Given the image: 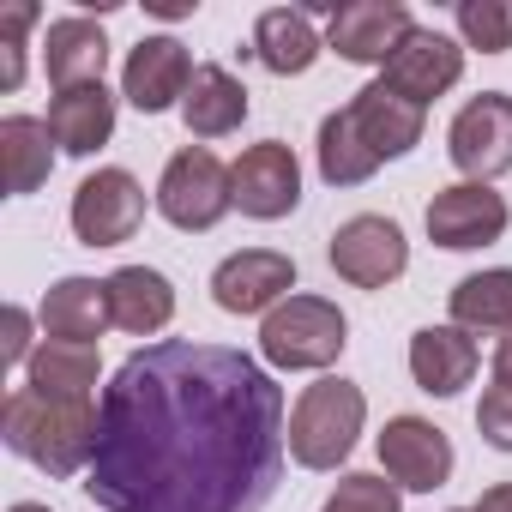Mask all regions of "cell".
<instances>
[{
  "mask_svg": "<svg viewBox=\"0 0 512 512\" xmlns=\"http://www.w3.org/2000/svg\"><path fill=\"white\" fill-rule=\"evenodd\" d=\"M296 290V260L278 247H241L211 272V302L223 314H272L278 302H290Z\"/></svg>",
  "mask_w": 512,
  "mask_h": 512,
  "instance_id": "9",
  "label": "cell"
},
{
  "mask_svg": "<svg viewBox=\"0 0 512 512\" xmlns=\"http://www.w3.org/2000/svg\"><path fill=\"white\" fill-rule=\"evenodd\" d=\"M103 67H109V37L97 19H55L43 31V73L55 91L103 85Z\"/></svg>",
  "mask_w": 512,
  "mask_h": 512,
  "instance_id": "18",
  "label": "cell"
},
{
  "mask_svg": "<svg viewBox=\"0 0 512 512\" xmlns=\"http://www.w3.org/2000/svg\"><path fill=\"white\" fill-rule=\"evenodd\" d=\"M37 320H43V338H55V344H97L115 326L109 284H97V278H61V284H49Z\"/></svg>",
  "mask_w": 512,
  "mask_h": 512,
  "instance_id": "19",
  "label": "cell"
},
{
  "mask_svg": "<svg viewBox=\"0 0 512 512\" xmlns=\"http://www.w3.org/2000/svg\"><path fill=\"white\" fill-rule=\"evenodd\" d=\"M7 512H49V506H43V500H13Z\"/></svg>",
  "mask_w": 512,
  "mask_h": 512,
  "instance_id": "35",
  "label": "cell"
},
{
  "mask_svg": "<svg viewBox=\"0 0 512 512\" xmlns=\"http://www.w3.org/2000/svg\"><path fill=\"white\" fill-rule=\"evenodd\" d=\"M494 386H512V332L494 344Z\"/></svg>",
  "mask_w": 512,
  "mask_h": 512,
  "instance_id": "34",
  "label": "cell"
},
{
  "mask_svg": "<svg viewBox=\"0 0 512 512\" xmlns=\"http://www.w3.org/2000/svg\"><path fill=\"white\" fill-rule=\"evenodd\" d=\"M506 223H512V211L488 181H452L428 199V241L446 247V253L488 247V241L506 235Z\"/></svg>",
  "mask_w": 512,
  "mask_h": 512,
  "instance_id": "12",
  "label": "cell"
},
{
  "mask_svg": "<svg viewBox=\"0 0 512 512\" xmlns=\"http://www.w3.org/2000/svg\"><path fill=\"white\" fill-rule=\"evenodd\" d=\"M31 356H37V344H31V314H25V308H7V338H0V362L19 368V362H31Z\"/></svg>",
  "mask_w": 512,
  "mask_h": 512,
  "instance_id": "32",
  "label": "cell"
},
{
  "mask_svg": "<svg viewBox=\"0 0 512 512\" xmlns=\"http://www.w3.org/2000/svg\"><path fill=\"white\" fill-rule=\"evenodd\" d=\"M350 121H356L362 145H368L380 163H392V157H404V151H416V145H422V121H428V109L404 103L398 91H386V85L374 79L368 91H356V97H350Z\"/></svg>",
  "mask_w": 512,
  "mask_h": 512,
  "instance_id": "17",
  "label": "cell"
},
{
  "mask_svg": "<svg viewBox=\"0 0 512 512\" xmlns=\"http://www.w3.org/2000/svg\"><path fill=\"white\" fill-rule=\"evenodd\" d=\"M374 169H380V157L362 145L350 109H332V115L320 121V175H326L332 187H362Z\"/></svg>",
  "mask_w": 512,
  "mask_h": 512,
  "instance_id": "27",
  "label": "cell"
},
{
  "mask_svg": "<svg viewBox=\"0 0 512 512\" xmlns=\"http://www.w3.org/2000/svg\"><path fill=\"white\" fill-rule=\"evenodd\" d=\"M410 31L416 19L404 0H350V7H332L326 19V49L350 67H386Z\"/></svg>",
  "mask_w": 512,
  "mask_h": 512,
  "instance_id": "10",
  "label": "cell"
},
{
  "mask_svg": "<svg viewBox=\"0 0 512 512\" xmlns=\"http://www.w3.org/2000/svg\"><path fill=\"white\" fill-rule=\"evenodd\" d=\"M229 205H235V181H229V169H223L205 145H187V151H175V157L163 163V181H157V211H163V223L199 235V229L223 223Z\"/></svg>",
  "mask_w": 512,
  "mask_h": 512,
  "instance_id": "5",
  "label": "cell"
},
{
  "mask_svg": "<svg viewBox=\"0 0 512 512\" xmlns=\"http://www.w3.org/2000/svg\"><path fill=\"white\" fill-rule=\"evenodd\" d=\"M37 25V7L31 0H19V7H7V19H0V55H7V67H0V91H19L25 85V31Z\"/></svg>",
  "mask_w": 512,
  "mask_h": 512,
  "instance_id": "30",
  "label": "cell"
},
{
  "mask_svg": "<svg viewBox=\"0 0 512 512\" xmlns=\"http://www.w3.org/2000/svg\"><path fill=\"white\" fill-rule=\"evenodd\" d=\"M320 512H404V488L374 476V470H350Z\"/></svg>",
  "mask_w": 512,
  "mask_h": 512,
  "instance_id": "29",
  "label": "cell"
},
{
  "mask_svg": "<svg viewBox=\"0 0 512 512\" xmlns=\"http://www.w3.org/2000/svg\"><path fill=\"white\" fill-rule=\"evenodd\" d=\"M458 79H464V49H458L452 37H440V31H422V25H416V31L398 43V55L380 67V85L398 91V97L416 103V109H428L434 97H446Z\"/></svg>",
  "mask_w": 512,
  "mask_h": 512,
  "instance_id": "13",
  "label": "cell"
},
{
  "mask_svg": "<svg viewBox=\"0 0 512 512\" xmlns=\"http://www.w3.org/2000/svg\"><path fill=\"white\" fill-rule=\"evenodd\" d=\"M0 440L49 476H79L97 458L103 404H91V398H37L31 386H13L7 404H0Z\"/></svg>",
  "mask_w": 512,
  "mask_h": 512,
  "instance_id": "2",
  "label": "cell"
},
{
  "mask_svg": "<svg viewBox=\"0 0 512 512\" xmlns=\"http://www.w3.org/2000/svg\"><path fill=\"white\" fill-rule=\"evenodd\" d=\"M404 266H410V241H404V229H398L392 217L362 211V217L338 223V235H332V272H338L344 284H356V290H386V284L404 278Z\"/></svg>",
  "mask_w": 512,
  "mask_h": 512,
  "instance_id": "7",
  "label": "cell"
},
{
  "mask_svg": "<svg viewBox=\"0 0 512 512\" xmlns=\"http://www.w3.org/2000/svg\"><path fill=\"white\" fill-rule=\"evenodd\" d=\"M284 386L223 344H145L103 386L85 494L103 512H260L284 476Z\"/></svg>",
  "mask_w": 512,
  "mask_h": 512,
  "instance_id": "1",
  "label": "cell"
},
{
  "mask_svg": "<svg viewBox=\"0 0 512 512\" xmlns=\"http://www.w3.org/2000/svg\"><path fill=\"white\" fill-rule=\"evenodd\" d=\"M476 428L494 452H512V386H488L476 404Z\"/></svg>",
  "mask_w": 512,
  "mask_h": 512,
  "instance_id": "31",
  "label": "cell"
},
{
  "mask_svg": "<svg viewBox=\"0 0 512 512\" xmlns=\"http://www.w3.org/2000/svg\"><path fill=\"white\" fill-rule=\"evenodd\" d=\"M193 55L175 43V37H139V49L127 55L121 67V97L139 109V115H163L175 103H187V85H193Z\"/></svg>",
  "mask_w": 512,
  "mask_h": 512,
  "instance_id": "15",
  "label": "cell"
},
{
  "mask_svg": "<svg viewBox=\"0 0 512 512\" xmlns=\"http://www.w3.org/2000/svg\"><path fill=\"white\" fill-rule=\"evenodd\" d=\"M0 169H7V193H37L55 175V133L37 115H7L0 121Z\"/></svg>",
  "mask_w": 512,
  "mask_h": 512,
  "instance_id": "25",
  "label": "cell"
},
{
  "mask_svg": "<svg viewBox=\"0 0 512 512\" xmlns=\"http://www.w3.org/2000/svg\"><path fill=\"white\" fill-rule=\"evenodd\" d=\"M67 217H73V235L85 247H121L145 223V187L127 169H97V175L79 181Z\"/></svg>",
  "mask_w": 512,
  "mask_h": 512,
  "instance_id": "11",
  "label": "cell"
},
{
  "mask_svg": "<svg viewBox=\"0 0 512 512\" xmlns=\"http://www.w3.org/2000/svg\"><path fill=\"white\" fill-rule=\"evenodd\" d=\"M350 320L326 296H290L260 320V356L284 374H320L344 356Z\"/></svg>",
  "mask_w": 512,
  "mask_h": 512,
  "instance_id": "3",
  "label": "cell"
},
{
  "mask_svg": "<svg viewBox=\"0 0 512 512\" xmlns=\"http://www.w3.org/2000/svg\"><path fill=\"white\" fill-rule=\"evenodd\" d=\"M103 284H109V314H115L121 332L151 338V332H163V326L175 320V284H169L163 272H151V266H121V272H109Z\"/></svg>",
  "mask_w": 512,
  "mask_h": 512,
  "instance_id": "22",
  "label": "cell"
},
{
  "mask_svg": "<svg viewBox=\"0 0 512 512\" xmlns=\"http://www.w3.org/2000/svg\"><path fill=\"white\" fill-rule=\"evenodd\" d=\"M458 37H464V49L506 55L512 49V0H458Z\"/></svg>",
  "mask_w": 512,
  "mask_h": 512,
  "instance_id": "28",
  "label": "cell"
},
{
  "mask_svg": "<svg viewBox=\"0 0 512 512\" xmlns=\"http://www.w3.org/2000/svg\"><path fill=\"white\" fill-rule=\"evenodd\" d=\"M452 440L434 428V422H422V416H392L386 428H380V470L398 482V488H410V494H434V488H446V476H452Z\"/></svg>",
  "mask_w": 512,
  "mask_h": 512,
  "instance_id": "14",
  "label": "cell"
},
{
  "mask_svg": "<svg viewBox=\"0 0 512 512\" xmlns=\"http://www.w3.org/2000/svg\"><path fill=\"white\" fill-rule=\"evenodd\" d=\"M49 133L67 157H91L115 139V97L109 85H79V91H55L49 103Z\"/></svg>",
  "mask_w": 512,
  "mask_h": 512,
  "instance_id": "21",
  "label": "cell"
},
{
  "mask_svg": "<svg viewBox=\"0 0 512 512\" xmlns=\"http://www.w3.org/2000/svg\"><path fill=\"white\" fill-rule=\"evenodd\" d=\"M229 181H235V205L241 217L253 223H278L302 205V163L284 139H260L247 145L235 163H229Z\"/></svg>",
  "mask_w": 512,
  "mask_h": 512,
  "instance_id": "8",
  "label": "cell"
},
{
  "mask_svg": "<svg viewBox=\"0 0 512 512\" xmlns=\"http://www.w3.org/2000/svg\"><path fill=\"white\" fill-rule=\"evenodd\" d=\"M97 374H103L97 344H55V338H43L37 356L25 362V386L37 398H91Z\"/></svg>",
  "mask_w": 512,
  "mask_h": 512,
  "instance_id": "24",
  "label": "cell"
},
{
  "mask_svg": "<svg viewBox=\"0 0 512 512\" xmlns=\"http://www.w3.org/2000/svg\"><path fill=\"white\" fill-rule=\"evenodd\" d=\"M181 121H187L193 139H229V133L247 121V85H241L229 67H199L193 85H187Z\"/></svg>",
  "mask_w": 512,
  "mask_h": 512,
  "instance_id": "23",
  "label": "cell"
},
{
  "mask_svg": "<svg viewBox=\"0 0 512 512\" xmlns=\"http://www.w3.org/2000/svg\"><path fill=\"white\" fill-rule=\"evenodd\" d=\"M446 157L458 163L464 181H494L512 169V97L506 91H482L470 97L452 127H446Z\"/></svg>",
  "mask_w": 512,
  "mask_h": 512,
  "instance_id": "6",
  "label": "cell"
},
{
  "mask_svg": "<svg viewBox=\"0 0 512 512\" xmlns=\"http://www.w3.org/2000/svg\"><path fill=\"white\" fill-rule=\"evenodd\" d=\"M476 338L464 326H422L410 338V380L428 398H458L476 380Z\"/></svg>",
  "mask_w": 512,
  "mask_h": 512,
  "instance_id": "16",
  "label": "cell"
},
{
  "mask_svg": "<svg viewBox=\"0 0 512 512\" xmlns=\"http://www.w3.org/2000/svg\"><path fill=\"white\" fill-rule=\"evenodd\" d=\"M368 422V398L356 380H320L290 410V458L302 470H338L356 452V434Z\"/></svg>",
  "mask_w": 512,
  "mask_h": 512,
  "instance_id": "4",
  "label": "cell"
},
{
  "mask_svg": "<svg viewBox=\"0 0 512 512\" xmlns=\"http://www.w3.org/2000/svg\"><path fill=\"white\" fill-rule=\"evenodd\" d=\"M452 326L464 332H512V266L470 272L452 284Z\"/></svg>",
  "mask_w": 512,
  "mask_h": 512,
  "instance_id": "26",
  "label": "cell"
},
{
  "mask_svg": "<svg viewBox=\"0 0 512 512\" xmlns=\"http://www.w3.org/2000/svg\"><path fill=\"white\" fill-rule=\"evenodd\" d=\"M470 512H512V482H494V488H488Z\"/></svg>",
  "mask_w": 512,
  "mask_h": 512,
  "instance_id": "33",
  "label": "cell"
},
{
  "mask_svg": "<svg viewBox=\"0 0 512 512\" xmlns=\"http://www.w3.org/2000/svg\"><path fill=\"white\" fill-rule=\"evenodd\" d=\"M320 49L326 43L314 31V13H302V7H272V13H260V25H253V61L266 73H278V79L308 73L320 61Z\"/></svg>",
  "mask_w": 512,
  "mask_h": 512,
  "instance_id": "20",
  "label": "cell"
}]
</instances>
